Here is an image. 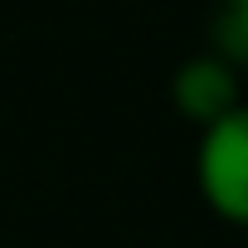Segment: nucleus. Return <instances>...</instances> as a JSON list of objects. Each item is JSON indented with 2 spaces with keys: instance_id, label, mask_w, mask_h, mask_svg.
<instances>
[{
  "instance_id": "1",
  "label": "nucleus",
  "mask_w": 248,
  "mask_h": 248,
  "mask_svg": "<svg viewBox=\"0 0 248 248\" xmlns=\"http://www.w3.org/2000/svg\"><path fill=\"white\" fill-rule=\"evenodd\" d=\"M195 185H200V200L224 224L248 219V112L243 107L209 122V127H200Z\"/></svg>"
},
{
  "instance_id": "2",
  "label": "nucleus",
  "mask_w": 248,
  "mask_h": 248,
  "mask_svg": "<svg viewBox=\"0 0 248 248\" xmlns=\"http://www.w3.org/2000/svg\"><path fill=\"white\" fill-rule=\"evenodd\" d=\"M170 97L175 107L195 122V127H209V122L229 117L243 107V88H238V63L219 59V54H195L175 68L170 78Z\"/></svg>"
}]
</instances>
